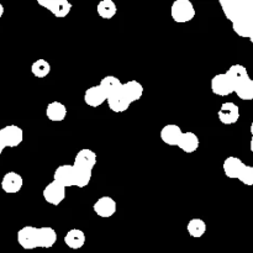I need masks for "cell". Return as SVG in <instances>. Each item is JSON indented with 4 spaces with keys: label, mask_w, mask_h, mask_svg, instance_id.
I'll return each instance as SVG.
<instances>
[{
    "label": "cell",
    "mask_w": 253,
    "mask_h": 253,
    "mask_svg": "<svg viewBox=\"0 0 253 253\" xmlns=\"http://www.w3.org/2000/svg\"><path fill=\"white\" fill-rule=\"evenodd\" d=\"M219 4L235 34L253 44V0H220Z\"/></svg>",
    "instance_id": "1"
},
{
    "label": "cell",
    "mask_w": 253,
    "mask_h": 253,
    "mask_svg": "<svg viewBox=\"0 0 253 253\" xmlns=\"http://www.w3.org/2000/svg\"><path fill=\"white\" fill-rule=\"evenodd\" d=\"M225 74L231 82L234 93L244 101L253 100V79L242 64H232Z\"/></svg>",
    "instance_id": "2"
},
{
    "label": "cell",
    "mask_w": 253,
    "mask_h": 253,
    "mask_svg": "<svg viewBox=\"0 0 253 253\" xmlns=\"http://www.w3.org/2000/svg\"><path fill=\"white\" fill-rule=\"evenodd\" d=\"M224 173L230 179H237L245 185H253V166L242 162L239 157L230 156L224 161Z\"/></svg>",
    "instance_id": "3"
},
{
    "label": "cell",
    "mask_w": 253,
    "mask_h": 253,
    "mask_svg": "<svg viewBox=\"0 0 253 253\" xmlns=\"http://www.w3.org/2000/svg\"><path fill=\"white\" fill-rule=\"evenodd\" d=\"M170 16L178 24H185L195 17V7L190 0H175L170 7Z\"/></svg>",
    "instance_id": "4"
},
{
    "label": "cell",
    "mask_w": 253,
    "mask_h": 253,
    "mask_svg": "<svg viewBox=\"0 0 253 253\" xmlns=\"http://www.w3.org/2000/svg\"><path fill=\"white\" fill-rule=\"evenodd\" d=\"M0 132H1V138L5 148L17 147L24 141V131L17 125L5 126V127L0 128Z\"/></svg>",
    "instance_id": "5"
},
{
    "label": "cell",
    "mask_w": 253,
    "mask_h": 253,
    "mask_svg": "<svg viewBox=\"0 0 253 253\" xmlns=\"http://www.w3.org/2000/svg\"><path fill=\"white\" fill-rule=\"evenodd\" d=\"M37 2L58 19L68 16L72 10V4L67 0H39Z\"/></svg>",
    "instance_id": "6"
},
{
    "label": "cell",
    "mask_w": 253,
    "mask_h": 253,
    "mask_svg": "<svg viewBox=\"0 0 253 253\" xmlns=\"http://www.w3.org/2000/svg\"><path fill=\"white\" fill-rule=\"evenodd\" d=\"M42 195H43V199L48 204L56 205L57 207V205H59L66 199V188L59 184V183L52 180L51 183H48L44 187Z\"/></svg>",
    "instance_id": "7"
},
{
    "label": "cell",
    "mask_w": 253,
    "mask_h": 253,
    "mask_svg": "<svg viewBox=\"0 0 253 253\" xmlns=\"http://www.w3.org/2000/svg\"><path fill=\"white\" fill-rule=\"evenodd\" d=\"M217 118L224 125H234L240 119V108L232 101H226L220 106Z\"/></svg>",
    "instance_id": "8"
},
{
    "label": "cell",
    "mask_w": 253,
    "mask_h": 253,
    "mask_svg": "<svg viewBox=\"0 0 253 253\" xmlns=\"http://www.w3.org/2000/svg\"><path fill=\"white\" fill-rule=\"evenodd\" d=\"M17 242L24 250L37 249V227L25 226L17 232Z\"/></svg>",
    "instance_id": "9"
},
{
    "label": "cell",
    "mask_w": 253,
    "mask_h": 253,
    "mask_svg": "<svg viewBox=\"0 0 253 253\" xmlns=\"http://www.w3.org/2000/svg\"><path fill=\"white\" fill-rule=\"evenodd\" d=\"M24 179L16 172H7L1 179V189L7 194H16L22 189Z\"/></svg>",
    "instance_id": "10"
},
{
    "label": "cell",
    "mask_w": 253,
    "mask_h": 253,
    "mask_svg": "<svg viewBox=\"0 0 253 253\" xmlns=\"http://www.w3.org/2000/svg\"><path fill=\"white\" fill-rule=\"evenodd\" d=\"M54 182L59 183L64 188L74 187V170L72 165H61L56 168L53 174Z\"/></svg>",
    "instance_id": "11"
},
{
    "label": "cell",
    "mask_w": 253,
    "mask_h": 253,
    "mask_svg": "<svg viewBox=\"0 0 253 253\" xmlns=\"http://www.w3.org/2000/svg\"><path fill=\"white\" fill-rule=\"evenodd\" d=\"M211 91L215 95L219 96H227L230 95V94L234 93L231 82L227 78L226 74H216V76L211 79Z\"/></svg>",
    "instance_id": "12"
},
{
    "label": "cell",
    "mask_w": 253,
    "mask_h": 253,
    "mask_svg": "<svg viewBox=\"0 0 253 253\" xmlns=\"http://www.w3.org/2000/svg\"><path fill=\"white\" fill-rule=\"evenodd\" d=\"M94 212L100 217H111L116 212V202L111 197H101L93 207Z\"/></svg>",
    "instance_id": "13"
},
{
    "label": "cell",
    "mask_w": 253,
    "mask_h": 253,
    "mask_svg": "<svg viewBox=\"0 0 253 253\" xmlns=\"http://www.w3.org/2000/svg\"><path fill=\"white\" fill-rule=\"evenodd\" d=\"M182 128L175 124H168L161 130V140L168 146H177L182 137Z\"/></svg>",
    "instance_id": "14"
},
{
    "label": "cell",
    "mask_w": 253,
    "mask_h": 253,
    "mask_svg": "<svg viewBox=\"0 0 253 253\" xmlns=\"http://www.w3.org/2000/svg\"><path fill=\"white\" fill-rule=\"evenodd\" d=\"M84 101L88 106L99 108L106 101V95L100 85H93L86 89V91L84 93Z\"/></svg>",
    "instance_id": "15"
},
{
    "label": "cell",
    "mask_w": 253,
    "mask_h": 253,
    "mask_svg": "<svg viewBox=\"0 0 253 253\" xmlns=\"http://www.w3.org/2000/svg\"><path fill=\"white\" fill-rule=\"evenodd\" d=\"M96 153L94 151L89 150V148H83L77 153L76 158H74V166L81 168H85V169L93 170V168L96 165Z\"/></svg>",
    "instance_id": "16"
},
{
    "label": "cell",
    "mask_w": 253,
    "mask_h": 253,
    "mask_svg": "<svg viewBox=\"0 0 253 253\" xmlns=\"http://www.w3.org/2000/svg\"><path fill=\"white\" fill-rule=\"evenodd\" d=\"M57 242V232L52 227H37V247L51 249Z\"/></svg>",
    "instance_id": "17"
},
{
    "label": "cell",
    "mask_w": 253,
    "mask_h": 253,
    "mask_svg": "<svg viewBox=\"0 0 253 253\" xmlns=\"http://www.w3.org/2000/svg\"><path fill=\"white\" fill-rule=\"evenodd\" d=\"M199 137L197 133L187 131V132L182 133V137H180L177 147H179L185 153H194L199 148Z\"/></svg>",
    "instance_id": "18"
},
{
    "label": "cell",
    "mask_w": 253,
    "mask_h": 253,
    "mask_svg": "<svg viewBox=\"0 0 253 253\" xmlns=\"http://www.w3.org/2000/svg\"><path fill=\"white\" fill-rule=\"evenodd\" d=\"M99 85H100V88L103 89V91L105 93L106 99L115 95V94L120 93V91L123 90V83H121L120 79L115 76L104 77Z\"/></svg>",
    "instance_id": "19"
},
{
    "label": "cell",
    "mask_w": 253,
    "mask_h": 253,
    "mask_svg": "<svg viewBox=\"0 0 253 253\" xmlns=\"http://www.w3.org/2000/svg\"><path fill=\"white\" fill-rule=\"evenodd\" d=\"M86 237L82 230L72 229L64 236V244L71 250H81L85 245Z\"/></svg>",
    "instance_id": "20"
},
{
    "label": "cell",
    "mask_w": 253,
    "mask_h": 253,
    "mask_svg": "<svg viewBox=\"0 0 253 253\" xmlns=\"http://www.w3.org/2000/svg\"><path fill=\"white\" fill-rule=\"evenodd\" d=\"M46 116L53 123H61L67 116V106L61 101H52L47 105Z\"/></svg>",
    "instance_id": "21"
},
{
    "label": "cell",
    "mask_w": 253,
    "mask_h": 253,
    "mask_svg": "<svg viewBox=\"0 0 253 253\" xmlns=\"http://www.w3.org/2000/svg\"><path fill=\"white\" fill-rule=\"evenodd\" d=\"M123 93L125 94L126 98L130 100V103L138 101L143 95V86L140 82L137 81H128L123 83Z\"/></svg>",
    "instance_id": "22"
},
{
    "label": "cell",
    "mask_w": 253,
    "mask_h": 253,
    "mask_svg": "<svg viewBox=\"0 0 253 253\" xmlns=\"http://www.w3.org/2000/svg\"><path fill=\"white\" fill-rule=\"evenodd\" d=\"M106 101H108L109 109H110L111 111H114V113H124V111L127 110L131 105L130 100L126 98V95L123 93V90H121L120 93L108 98Z\"/></svg>",
    "instance_id": "23"
},
{
    "label": "cell",
    "mask_w": 253,
    "mask_h": 253,
    "mask_svg": "<svg viewBox=\"0 0 253 253\" xmlns=\"http://www.w3.org/2000/svg\"><path fill=\"white\" fill-rule=\"evenodd\" d=\"M96 11L98 15L104 20H110L118 12V6L113 0H101L99 4L96 5Z\"/></svg>",
    "instance_id": "24"
},
{
    "label": "cell",
    "mask_w": 253,
    "mask_h": 253,
    "mask_svg": "<svg viewBox=\"0 0 253 253\" xmlns=\"http://www.w3.org/2000/svg\"><path fill=\"white\" fill-rule=\"evenodd\" d=\"M73 166L74 170V187L77 188H85L90 183L91 177H93V170L85 169V168L77 167Z\"/></svg>",
    "instance_id": "25"
},
{
    "label": "cell",
    "mask_w": 253,
    "mask_h": 253,
    "mask_svg": "<svg viewBox=\"0 0 253 253\" xmlns=\"http://www.w3.org/2000/svg\"><path fill=\"white\" fill-rule=\"evenodd\" d=\"M207 222L203 219L199 217H194V219L190 220L187 225L188 234L193 237V239H200V237L204 236V234L207 232Z\"/></svg>",
    "instance_id": "26"
},
{
    "label": "cell",
    "mask_w": 253,
    "mask_h": 253,
    "mask_svg": "<svg viewBox=\"0 0 253 253\" xmlns=\"http://www.w3.org/2000/svg\"><path fill=\"white\" fill-rule=\"evenodd\" d=\"M31 72L36 78L43 79L51 73V64L46 59H37L32 63Z\"/></svg>",
    "instance_id": "27"
},
{
    "label": "cell",
    "mask_w": 253,
    "mask_h": 253,
    "mask_svg": "<svg viewBox=\"0 0 253 253\" xmlns=\"http://www.w3.org/2000/svg\"><path fill=\"white\" fill-rule=\"evenodd\" d=\"M250 132H251V141H250V150L253 153V121L251 123V126H250Z\"/></svg>",
    "instance_id": "28"
},
{
    "label": "cell",
    "mask_w": 253,
    "mask_h": 253,
    "mask_svg": "<svg viewBox=\"0 0 253 253\" xmlns=\"http://www.w3.org/2000/svg\"><path fill=\"white\" fill-rule=\"evenodd\" d=\"M4 148H5V145H4V142H2L1 132H0V155H1V153H2V151H4Z\"/></svg>",
    "instance_id": "29"
},
{
    "label": "cell",
    "mask_w": 253,
    "mask_h": 253,
    "mask_svg": "<svg viewBox=\"0 0 253 253\" xmlns=\"http://www.w3.org/2000/svg\"><path fill=\"white\" fill-rule=\"evenodd\" d=\"M2 15H4V6H2V5L0 4V19H1Z\"/></svg>",
    "instance_id": "30"
}]
</instances>
